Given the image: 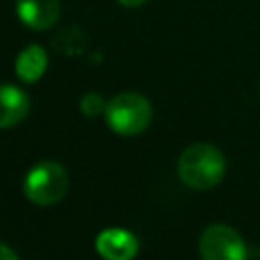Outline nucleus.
Here are the masks:
<instances>
[{
	"label": "nucleus",
	"mask_w": 260,
	"mask_h": 260,
	"mask_svg": "<svg viewBox=\"0 0 260 260\" xmlns=\"http://www.w3.org/2000/svg\"><path fill=\"white\" fill-rule=\"evenodd\" d=\"M67 187H69L67 171L55 160L37 162L32 169H28L24 183H22L24 197L30 203L41 205V207L59 203L65 197Z\"/></svg>",
	"instance_id": "3"
},
{
	"label": "nucleus",
	"mask_w": 260,
	"mask_h": 260,
	"mask_svg": "<svg viewBox=\"0 0 260 260\" xmlns=\"http://www.w3.org/2000/svg\"><path fill=\"white\" fill-rule=\"evenodd\" d=\"M30 110L28 95L16 85H0V128H12L26 118Z\"/></svg>",
	"instance_id": "7"
},
{
	"label": "nucleus",
	"mask_w": 260,
	"mask_h": 260,
	"mask_svg": "<svg viewBox=\"0 0 260 260\" xmlns=\"http://www.w3.org/2000/svg\"><path fill=\"white\" fill-rule=\"evenodd\" d=\"M177 175L191 189H211L217 183H221L225 175L223 152L209 142H195L179 154Z\"/></svg>",
	"instance_id": "1"
},
{
	"label": "nucleus",
	"mask_w": 260,
	"mask_h": 260,
	"mask_svg": "<svg viewBox=\"0 0 260 260\" xmlns=\"http://www.w3.org/2000/svg\"><path fill=\"white\" fill-rule=\"evenodd\" d=\"M45 69H47V51L37 43L24 47L18 53L16 63H14V71L18 75V79L24 83L39 81L43 77Z\"/></svg>",
	"instance_id": "8"
},
{
	"label": "nucleus",
	"mask_w": 260,
	"mask_h": 260,
	"mask_svg": "<svg viewBox=\"0 0 260 260\" xmlns=\"http://www.w3.org/2000/svg\"><path fill=\"white\" fill-rule=\"evenodd\" d=\"M79 108H81V112H83L87 118H93V116H100V114L106 112V104H104L102 95H100V93H93V91H89V93H85V95L81 98Z\"/></svg>",
	"instance_id": "9"
},
{
	"label": "nucleus",
	"mask_w": 260,
	"mask_h": 260,
	"mask_svg": "<svg viewBox=\"0 0 260 260\" xmlns=\"http://www.w3.org/2000/svg\"><path fill=\"white\" fill-rule=\"evenodd\" d=\"M14 10L22 24L32 30H47L51 28L61 14L59 0H16Z\"/></svg>",
	"instance_id": "6"
},
{
	"label": "nucleus",
	"mask_w": 260,
	"mask_h": 260,
	"mask_svg": "<svg viewBox=\"0 0 260 260\" xmlns=\"http://www.w3.org/2000/svg\"><path fill=\"white\" fill-rule=\"evenodd\" d=\"M122 6H126V8H136V6H140V4H144L146 0H118Z\"/></svg>",
	"instance_id": "11"
},
{
	"label": "nucleus",
	"mask_w": 260,
	"mask_h": 260,
	"mask_svg": "<svg viewBox=\"0 0 260 260\" xmlns=\"http://www.w3.org/2000/svg\"><path fill=\"white\" fill-rule=\"evenodd\" d=\"M95 250L104 260H132L138 254V240L122 228H108L98 234Z\"/></svg>",
	"instance_id": "5"
},
{
	"label": "nucleus",
	"mask_w": 260,
	"mask_h": 260,
	"mask_svg": "<svg viewBox=\"0 0 260 260\" xmlns=\"http://www.w3.org/2000/svg\"><path fill=\"white\" fill-rule=\"evenodd\" d=\"M199 254L203 260H248V246L232 225L213 223L199 238Z\"/></svg>",
	"instance_id": "4"
},
{
	"label": "nucleus",
	"mask_w": 260,
	"mask_h": 260,
	"mask_svg": "<svg viewBox=\"0 0 260 260\" xmlns=\"http://www.w3.org/2000/svg\"><path fill=\"white\" fill-rule=\"evenodd\" d=\"M106 124L120 136L142 134L152 120L150 102L134 91H122L106 104Z\"/></svg>",
	"instance_id": "2"
},
{
	"label": "nucleus",
	"mask_w": 260,
	"mask_h": 260,
	"mask_svg": "<svg viewBox=\"0 0 260 260\" xmlns=\"http://www.w3.org/2000/svg\"><path fill=\"white\" fill-rule=\"evenodd\" d=\"M0 260H20V258L16 256V252L12 248H8L6 244L0 242Z\"/></svg>",
	"instance_id": "10"
}]
</instances>
